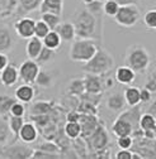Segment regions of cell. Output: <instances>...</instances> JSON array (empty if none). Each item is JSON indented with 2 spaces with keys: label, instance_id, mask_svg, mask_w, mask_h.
<instances>
[{
  "label": "cell",
  "instance_id": "f35d334b",
  "mask_svg": "<svg viewBox=\"0 0 156 159\" xmlns=\"http://www.w3.org/2000/svg\"><path fill=\"white\" fill-rule=\"evenodd\" d=\"M62 155L60 154H53V153H48L46 150H41V149H34L32 153V159H53V158H61Z\"/></svg>",
  "mask_w": 156,
  "mask_h": 159
},
{
  "label": "cell",
  "instance_id": "3957f363",
  "mask_svg": "<svg viewBox=\"0 0 156 159\" xmlns=\"http://www.w3.org/2000/svg\"><path fill=\"white\" fill-rule=\"evenodd\" d=\"M114 67V58L105 48H98L95 54L89 59L88 62L83 63L81 70L85 73L99 75L103 76L109 73V71Z\"/></svg>",
  "mask_w": 156,
  "mask_h": 159
},
{
  "label": "cell",
  "instance_id": "7bdbcfd3",
  "mask_svg": "<svg viewBox=\"0 0 156 159\" xmlns=\"http://www.w3.org/2000/svg\"><path fill=\"white\" fill-rule=\"evenodd\" d=\"M145 89H147L151 92H156V70L154 71V73L147 78V82L145 85Z\"/></svg>",
  "mask_w": 156,
  "mask_h": 159
},
{
  "label": "cell",
  "instance_id": "2e32d148",
  "mask_svg": "<svg viewBox=\"0 0 156 159\" xmlns=\"http://www.w3.org/2000/svg\"><path fill=\"white\" fill-rule=\"evenodd\" d=\"M14 96L18 101H21L23 104H31L33 101V98L36 96V90L32 85L29 84H23L21 86H18L15 92H14Z\"/></svg>",
  "mask_w": 156,
  "mask_h": 159
},
{
  "label": "cell",
  "instance_id": "4fadbf2b",
  "mask_svg": "<svg viewBox=\"0 0 156 159\" xmlns=\"http://www.w3.org/2000/svg\"><path fill=\"white\" fill-rule=\"evenodd\" d=\"M37 139H38V129L36 124L33 121H29V123L24 121L23 126L21 128V131L18 134V140L27 144H32L37 142Z\"/></svg>",
  "mask_w": 156,
  "mask_h": 159
},
{
  "label": "cell",
  "instance_id": "1f68e13d",
  "mask_svg": "<svg viewBox=\"0 0 156 159\" xmlns=\"http://www.w3.org/2000/svg\"><path fill=\"white\" fill-rule=\"evenodd\" d=\"M53 104L50 101H37L32 105L31 107V114L32 115H40V114H48L52 110Z\"/></svg>",
  "mask_w": 156,
  "mask_h": 159
},
{
  "label": "cell",
  "instance_id": "8992f818",
  "mask_svg": "<svg viewBox=\"0 0 156 159\" xmlns=\"http://www.w3.org/2000/svg\"><path fill=\"white\" fill-rule=\"evenodd\" d=\"M0 158H17V159H27L32 157L33 149L29 148V144L23 142H9L0 147Z\"/></svg>",
  "mask_w": 156,
  "mask_h": 159
},
{
  "label": "cell",
  "instance_id": "f907efd6",
  "mask_svg": "<svg viewBox=\"0 0 156 159\" xmlns=\"http://www.w3.org/2000/svg\"><path fill=\"white\" fill-rule=\"evenodd\" d=\"M155 131H156V126H155Z\"/></svg>",
  "mask_w": 156,
  "mask_h": 159
},
{
  "label": "cell",
  "instance_id": "7c38bea8",
  "mask_svg": "<svg viewBox=\"0 0 156 159\" xmlns=\"http://www.w3.org/2000/svg\"><path fill=\"white\" fill-rule=\"evenodd\" d=\"M83 81H84V86H85V92H89V93H102L103 90H104L103 76L85 73V77L83 78Z\"/></svg>",
  "mask_w": 156,
  "mask_h": 159
},
{
  "label": "cell",
  "instance_id": "cb8c5ba5",
  "mask_svg": "<svg viewBox=\"0 0 156 159\" xmlns=\"http://www.w3.org/2000/svg\"><path fill=\"white\" fill-rule=\"evenodd\" d=\"M140 91H141V89L136 87V86H131V85L123 91V95H124V98H126V102H127L128 106H136V105L141 104Z\"/></svg>",
  "mask_w": 156,
  "mask_h": 159
},
{
  "label": "cell",
  "instance_id": "f546056e",
  "mask_svg": "<svg viewBox=\"0 0 156 159\" xmlns=\"http://www.w3.org/2000/svg\"><path fill=\"white\" fill-rule=\"evenodd\" d=\"M55 57H56V51H53V49L47 48V47L43 46L40 56H38L37 59H36V62L40 65V66H45V65L52 62L53 59H55Z\"/></svg>",
  "mask_w": 156,
  "mask_h": 159
},
{
  "label": "cell",
  "instance_id": "7a4b0ae2",
  "mask_svg": "<svg viewBox=\"0 0 156 159\" xmlns=\"http://www.w3.org/2000/svg\"><path fill=\"white\" fill-rule=\"evenodd\" d=\"M124 65L136 73H146L151 65V56L144 46L132 44L126 49Z\"/></svg>",
  "mask_w": 156,
  "mask_h": 159
},
{
  "label": "cell",
  "instance_id": "8fae6325",
  "mask_svg": "<svg viewBox=\"0 0 156 159\" xmlns=\"http://www.w3.org/2000/svg\"><path fill=\"white\" fill-rule=\"evenodd\" d=\"M19 81V70L15 65L8 63V66L0 72V84L5 87H12Z\"/></svg>",
  "mask_w": 156,
  "mask_h": 159
},
{
  "label": "cell",
  "instance_id": "60d3db41",
  "mask_svg": "<svg viewBox=\"0 0 156 159\" xmlns=\"http://www.w3.org/2000/svg\"><path fill=\"white\" fill-rule=\"evenodd\" d=\"M38 149L46 150V152H48V153L60 154V155H61V148L58 147L56 143H52V142H43V144H41L40 147H38Z\"/></svg>",
  "mask_w": 156,
  "mask_h": 159
},
{
  "label": "cell",
  "instance_id": "7dc6e473",
  "mask_svg": "<svg viewBox=\"0 0 156 159\" xmlns=\"http://www.w3.org/2000/svg\"><path fill=\"white\" fill-rule=\"evenodd\" d=\"M79 117H80V112L77 111H69L66 115V120L67 121H79Z\"/></svg>",
  "mask_w": 156,
  "mask_h": 159
},
{
  "label": "cell",
  "instance_id": "4316f807",
  "mask_svg": "<svg viewBox=\"0 0 156 159\" xmlns=\"http://www.w3.org/2000/svg\"><path fill=\"white\" fill-rule=\"evenodd\" d=\"M64 133H65V135L69 139H72V140H75V139H77V138H80V135H81L80 123L79 121H67L65 124Z\"/></svg>",
  "mask_w": 156,
  "mask_h": 159
},
{
  "label": "cell",
  "instance_id": "8d00e7d4",
  "mask_svg": "<svg viewBox=\"0 0 156 159\" xmlns=\"http://www.w3.org/2000/svg\"><path fill=\"white\" fill-rule=\"evenodd\" d=\"M119 9V4L114 0H105L103 3V13L108 16H114Z\"/></svg>",
  "mask_w": 156,
  "mask_h": 159
},
{
  "label": "cell",
  "instance_id": "d6986e66",
  "mask_svg": "<svg viewBox=\"0 0 156 159\" xmlns=\"http://www.w3.org/2000/svg\"><path fill=\"white\" fill-rule=\"evenodd\" d=\"M142 112H141V106L140 104L136 105V106H129L128 110H123V112H119L118 116L126 119L127 121L131 123V125L133 126V130L134 129H139V121H140V117H141Z\"/></svg>",
  "mask_w": 156,
  "mask_h": 159
},
{
  "label": "cell",
  "instance_id": "e575fe53",
  "mask_svg": "<svg viewBox=\"0 0 156 159\" xmlns=\"http://www.w3.org/2000/svg\"><path fill=\"white\" fill-rule=\"evenodd\" d=\"M42 0H19V4H21V9L23 10V13H31L34 11L36 9H40Z\"/></svg>",
  "mask_w": 156,
  "mask_h": 159
},
{
  "label": "cell",
  "instance_id": "ee69618b",
  "mask_svg": "<svg viewBox=\"0 0 156 159\" xmlns=\"http://www.w3.org/2000/svg\"><path fill=\"white\" fill-rule=\"evenodd\" d=\"M140 98H141V102H142V104L151 102L152 92H151V91H149L147 89H142V90L140 91Z\"/></svg>",
  "mask_w": 156,
  "mask_h": 159
},
{
  "label": "cell",
  "instance_id": "603a6c76",
  "mask_svg": "<svg viewBox=\"0 0 156 159\" xmlns=\"http://www.w3.org/2000/svg\"><path fill=\"white\" fill-rule=\"evenodd\" d=\"M36 84H37V86H40L42 89H50L55 85V76L50 71L40 70L38 76L36 78Z\"/></svg>",
  "mask_w": 156,
  "mask_h": 159
},
{
  "label": "cell",
  "instance_id": "836d02e7",
  "mask_svg": "<svg viewBox=\"0 0 156 159\" xmlns=\"http://www.w3.org/2000/svg\"><path fill=\"white\" fill-rule=\"evenodd\" d=\"M139 126H140V129H142L144 131H145V130H150V129H155V126H156V119H155L152 115L145 112V114H142L141 117H140Z\"/></svg>",
  "mask_w": 156,
  "mask_h": 159
},
{
  "label": "cell",
  "instance_id": "ac0fdd59",
  "mask_svg": "<svg viewBox=\"0 0 156 159\" xmlns=\"http://www.w3.org/2000/svg\"><path fill=\"white\" fill-rule=\"evenodd\" d=\"M27 46H26V54L28 57V59H33L36 61L37 57L40 56L42 48H43V42L42 39L37 38L36 35L31 37L29 39H27Z\"/></svg>",
  "mask_w": 156,
  "mask_h": 159
},
{
  "label": "cell",
  "instance_id": "b9f144b4",
  "mask_svg": "<svg viewBox=\"0 0 156 159\" xmlns=\"http://www.w3.org/2000/svg\"><path fill=\"white\" fill-rule=\"evenodd\" d=\"M26 114V106L23 102L21 101H15L12 107H10V115H14V116H24Z\"/></svg>",
  "mask_w": 156,
  "mask_h": 159
},
{
  "label": "cell",
  "instance_id": "74e56055",
  "mask_svg": "<svg viewBox=\"0 0 156 159\" xmlns=\"http://www.w3.org/2000/svg\"><path fill=\"white\" fill-rule=\"evenodd\" d=\"M144 24L149 29H156V9H150L144 14Z\"/></svg>",
  "mask_w": 156,
  "mask_h": 159
},
{
  "label": "cell",
  "instance_id": "d6a6232c",
  "mask_svg": "<svg viewBox=\"0 0 156 159\" xmlns=\"http://www.w3.org/2000/svg\"><path fill=\"white\" fill-rule=\"evenodd\" d=\"M17 101V98H13L7 95H0V115L7 116L10 114L12 105Z\"/></svg>",
  "mask_w": 156,
  "mask_h": 159
},
{
  "label": "cell",
  "instance_id": "e0dca14e",
  "mask_svg": "<svg viewBox=\"0 0 156 159\" xmlns=\"http://www.w3.org/2000/svg\"><path fill=\"white\" fill-rule=\"evenodd\" d=\"M132 131H133V126L131 125V123L121 116L117 117L112 125V134L117 138L124 136V135H131Z\"/></svg>",
  "mask_w": 156,
  "mask_h": 159
},
{
  "label": "cell",
  "instance_id": "484cf974",
  "mask_svg": "<svg viewBox=\"0 0 156 159\" xmlns=\"http://www.w3.org/2000/svg\"><path fill=\"white\" fill-rule=\"evenodd\" d=\"M23 124H24V116H14V115L9 114L8 125L14 136V140H18V134L21 131V128L23 126Z\"/></svg>",
  "mask_w": 156,
  "mask_h": 159
},
{
  "label": "cell",
  "instance_id": "5b68a950",
  "mask_svg": "<svg viewBox=\"0 0 156 159\" xmlns=\"http://www.w3.org/2000/svg\"><path fill=\"white\" fill-rule=\"evenodd\" d=\"M114 22L123 27V28H132L140 22L141 19V10L137 4H129L119 7L117 14L113 16Z\"/></svg>",
  "mask_w": 156,
  "mask_h": 159
},
{
  "label": "cell",
  "instance_id": "bcb514c9",
  "mask_svg": "<svg viewBox=\"0 0 156 159\" xmlns=\"http://www.w3.org/2000/svg\"><path fill=\"white\" fill-rule=\"evenodd\" d=\"M8 63H9V58H8V56H7L5 53H2V52H0V72H2V71L8 66Z\"/></svg>",
  "mask_w": 156,
  "mask_h": 159
},
{
  "label": "cell",
  "instance_id": "ffe728a7",
  "mask_svg": "<svg viewBox=\"0 0 156 159\" xmlns=\"http://www.w3.org/2000/svg\"><path fill=\"white\" fill-rule=\"evenodd\" d=\"M55 30L58 33L60 38L62 39V42H70L71 43L76 38L75 27H74L72 22H61Z\"/></svg>",
  "mask_w": 156,
  "mask_h": 159
},
{
  "label": "cell",
  "instance_id": "ab89813d",
  "mask_svg": "<svg viewBox=\"0 0 156 159\" xmlns=\"http://www.w3.org/2000/svg\"><path fill=\"white\" fill-rule=\"evenodd\" d=\"M117 145H118L119 149H131L133 145V138L131 135L117 138Z\"/></svg>",
  "mask_w": 156,
  "mask_h": 159
},
{
  "label": "cell",
  "instance_id": "6da1fadb",
  "mask_svg": "<svg viewBox=\"0 0 156 159\" xmlns=\"http://www.w3.org/2000/svg\"><path fill=\"white\" fill-rule=\"evenodd\" d=\"M76 38H91L100 41L102 35V18H96L88 9L76 10L72 18Z\"/></svg>",
  "mask_w": 156,
  "mask_h": 159
},
{
  "label": "cell",
  "instance_id": "44dd1931",
  "mask_svg": "<svg viewBox=\"0 0 156 159\" xmlns=\"http://www.w3.org/2000/svg\"><path fill=\"white\" fill-rule=\"evenodd\" d=\"M14 38L7 25H0V52L7 53L14 46Z\"/></svg>",
  "mask_w": 156,
  "mask_h": 159
},
{
  "label": "cell",
  "instance_id": "4dcf8cb0",
  "mask_svg": "<svg viewBox=\"0 0 156 159\" xmlns=\"http://www.w3.org/2000/svg\"><path fill=\"white\" fill-rule=\"evenodd\" d=\"M69 93H71V96H79L81 97L85 93V86H84V81L81 78H75L70 82L69 85Z\"/></svg>",
  "mask_w": 156,
  "mask_h": 159
},
{
  "label": "cell",
  "instance_id": "d590c367",
  "mask_svg": "<svg viewBox=\"0 0 156 159\" xmlns=\"http://www.w3.org/2000/svg\"><path fill=\"white\" fill-rule=\"evenodd\" d=\"M50 30L51 29L48 28V25L43 20H41V19H40V20H36V24H34V35L37 38L43 39L48 34Z\"/></svg>",
  "mask_w": 156,
  "mask_h": 159
},
{
  "label": "cell",
  "instance_id": "5bb4252c",
  "mask_svg": "<svg viewBox=\"0 0 156 159\" xmlns=\"http://www.w3.org/2000/svg\"><path fill=\"white\" fill-rule=\"evenodd\" d=\"M105 105H107V109L113 112H117V114L122 112L127 105L123 92H114L109 95L105 101Z\"/></svg>",
  "mask_w": 156,
  "mask_h": 159
},
{
  "label": "cell",
  "instance_id": "681fc988",
  "mask_svg": "<svg viewBox=\"0 0 156 159\" xmlns=\"http://www.w3.org/2000/svg\"><path fill=\"white\" fill-rule=\"evenodd\" d=\"M119 4V7L122 5H129V4H137V0H114Z\"/></svg>",
  "mask_w": 156,
  "mask_h": 159
},
{
  "label": "cell",
  "instance_id": "9a60e30c",
  "mask_svg": "<svg viewBox=\"0 0 156 159\" xmlns=\"http://www.w3.org/2000/svg\"><path fill=\"white\" fill-rule=\"evenodd\" d=\"M136 75H137V73H136L133 70H131L129 67H127L124 65V66H119L118 68L115 70L114 78H115V81L118 84L129 86V85H132V82L136 80Z\"/></svg>",
  "mask_w": 156,
  "mask_h": 159
},
{
  "label": "cell",
  "instance_id": "7402d4cb",
  "mask_svg": "<svg viewBox=\"0 0 156 159\" xmlns=\"http://www.w3.org/2000/svg\"><path fill=\"white\" fill-rule=\"evenodd\" d=\"M64 10V0H42L40 11L41 13H55L62 16Z\"/></svg>",
  "mask_w": 156,
  "mask_h": 159
},
{
  "label": "cell",
  "instance_id": "f6af8a7d",
  "mask_svg": "<svg viewBox=\"0 0 156 159\" xmlns=\"http://www.w3.org/2000/svg\"><path fill=\"white\" fill-rule=\"evenodd\" d=\"M115 159H132V152L129 149H119L114 155Z\"/></svg>",
  "mask_w": 156,
  "mask_h": 159
},
{
  "label": "cell",
  "instance_id": "277c9868",
  "mask_svg": "<svg viewBox=\"0 0 156 159\" xmlns=\"http://www.w3.org/2000/svg\"><path fill=\"white\" fill-rule=\"evenodd\" d=\"M98 44L95 39L91 38H75L70 44L69 58L72 62L85 63L98 51Z\"/></svg>",
  "mask_w": 156,
  "mask_h": 159
},
{
  "label": "cell",
  "instance_id": "30bf717a",
  "mask_svg": "<svg viewBox=\"0 0 156 159\" xmlns=\"http://www.w3.org/2000/svg\"><path fill=\"white\" fill-rule=\"evenodd\" d=\"M79 123L81 126V135L80 136L83 139H86L96 129V126L99 125L98 119H96V116L94 114H84V112L80 114Z\"/></svg>",
  "mask_w": 156,
  "mask_h": 159
},
{
  "label": "cell",
  "instance_id": "f1b7e54d",
  "mask_svg": "<svg viewBox=\"0 0 156 159\" xmlns=\"http://www.w3.org/2000/svg\"><path fill=\"white\" fill-rule=\"evenodd\" d=\"M41 20H43L51 30H55L58 27V24L62 22L61 15H57L55 13H48V11L47 13H41Z\"/></svg>",
  "mask_w": 156,
  "mask_h": 159
},
{
  "label": "cell",
  "instance_id": "d4e9b609",
  "mask_svg": "<svg viewBox=\"0 0 156 159\" xmlns=\"http://www.w3.org/2000/svg\"><path fill=\"white\" fill-rule=\"evenodd\" d=\"M42 42H43L45 47L56 51V49L60 48V46L62 43V39L60 38V35H58V33L56 30H50L48 34L42 39Z\"/></svg>",
  "mask_w": 156,
  "mask_h": 159
},
{
  "label": "cell",
  "instance_id": "c3c4849f",
  "mask_svg": "<svg viewBox=\"0 0 156 159\" xmlns=\"http://www.w3.org/2000/svg\"><path fill=\"white\" fill-rule=\"evenodd\" d=\"M146 112L150 114V115H152V116L156 119V100L150 104V106L146 109Z\"/></svg>",
  "mask_w": 156,
  "mask_h": 159
},
{
  "label": "cell",
  "instance_id": "9c48e42d",
  "mask_svg": "<svg viewBox=\"0 0 156 159\" xmlns=\"http://www.w3.org/2000/svg\"><path fill=\"white\" fill-rule=\"evenodd\" d=\"M34 24L36 20L32 18H22L14 24V29L18 37L22 39H29L31 37L34 35Z\"/></svg>",
  "mask_w": 156,
  "mask_h": 159
},
{
  "label": "cell",
  "instance_id": "83f0119b",
  "mask_svg": "<svg viewBox=\"0 0 156 159\" xmlns=\"http://www.w3.org/2000/svg\"><path fill=\"white\" fill-rule=\"evenodd\" d=\"M12 131L8 125V120H5V116L0 115V147L9 143V139L12 136Z\"/></svg>",
  "mask_w": 156,
  "mask_h": 159
},
{
  "label": "cell",
  "instance_id": "ba28073f",
  "mask_svg": "<svg viewBox=\"0 0 156 159\" xmlns=\"http://www.w3.org/2000/svg\"><path fill=\"white\" fill-rule=\"evenodd\" d=\"M19 80L23 84H29L33 85L36 84V78L38 76L41 67L33 59H26V61L19 66Z\"/></svg>",
  "mask_w": 156,
  "mask_h": 159
},
{
  "label": "cell",
  "instance_id": "52a82bcc",
  "mask_svg": "<svg viewBox=\"0 0 156 159\" xmlns=\"http://www.w3.org/2000/svg\"><path fill=\"white\" fill-rule=\"evenodd\" d=\"M85 142H89L86 144L90 145V148H93V152H99V150H104L107 147H108V143H109V136H108V133L104 128V125H98L96 129L86 138L84 139Z\"/></svg>",
  "mask_w": 156,
  "mask_h": 159
}]
</instances>
